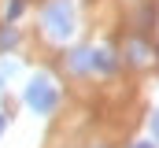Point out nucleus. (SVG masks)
<instances>
[{
  "label": "nucleus",
  "mask_w": 159,
  "mask_h": 148,
  "mask_svg": "<svg viewBox=\"0 0 159 148\" xmlns=\"http://www.w3.org/2000/svg\"><path fill=\"white\" fill-rule=\"evenodd\" d=\"M44 30L56 41H67L74 34V7H70V0H52L44 7Z\"/></svg>",
  "instance_id": "f257e3e1"
},
{
  "label": "nucleus",
  "mask_w": 159,
  "mask_h": 148,
  "mask_svg": "<svg viewBox=\"0 0 159 148\" xmlns=\"http://www.w3.org/2000/svg\"><path fill=\"white\" fill-rule=\"evenodd\" d=\"M56 100H59V93H56V85H52L44 74H37V78L26 85V104L37 111V115H48V111L56 108Z\"/></svg>",
  "instance_id": "f03ea898"
},
{
  "label": "nucleus",
  "mask_w": 159,
  "mask_h": 148,
  "mask_svg": "<svg viewBox=\"0 0 159 148\" xmlns=\"http://www.w3.org/2000/svg\"><path fill=\"white\" fill-rule=\"evenodd\" d=\"M89 67H93V52H85V48L70 52V71H89Z\"/></svg>",
  "instance_id": "7ed1b4c3"
},
{
  "label": "nucleus",
  "mask_w": 159,
  "mask_h": 148,
  "mask_svg": "<svg viewBox=\"0 0 159 148\" xmlns=\"http://www.w3.org/2000/svg\"><path fill=\"white\" fill-rule=\"evenodd\" d=\"M129 56H133V63H148V48H144V44H133Z\"/></svg>",
  "instance_id": "20e7f679"
},
{
  "label": "nucleus",
  "mask_w": 159,
  "mask_h": 148,
  "mask_svg": "<svg viewBox=\"0 0 159 148\" xmlns=\"http://www.w3.org/2000/svg\"><path fill=\"white\" fill-rule=\"evenodd\" d=\"M15 44V30H0V52Z\"/></svg>",
  "instance_id": "39448f33"
},
{
  "label": "nucleus",
  "mask_w": 159,
  "mask_h": 148,
  "mask_svg": "<svg viewBox=\"0 0 159 148\" xmlns=\"http://www.w3.org/2000/svg\"><path fill=\"white\" fill-rule=\"evenodd\" d=\"M15 71H19L15 63H4V67H0V89H4V81H7V78H11Z\"/></svg>",
  "instance_id": "423d86ee"
},
{
  "label": "nucleus",
  "mask_w": 159,
  "mask_h": 148,
  "mask_svg": "<svg viewBox=\"0 0 159 148\" xmlns=\"http://www.w3.org/2000/svg\"><path fill=\"white\" fill-rule=\"evenodd\" d=\"M19 11H22V0H11V4H7V19H15Z\"/></svg>",
  "instance_id": "0eeeda50"
},
{
  "label": "nucleus",
  "mask_w": 159,
  "mask_h": 148,
  "mask_svg": "<svg viewBox=\"0 0 159 148\" xmlns=\"http://www.w3.org/2000/svg\"><path fill=\"white\" fill-rule=\"evenodd\" d=\"M152 130H156V137H159V111L152 115Z\"/></svg>",
  "instance_id": "6e6552de"
},
{
  "label": "nucleus",
  "mask_w": 159,
  "mask_h": 148,
  "mask_svg": "<svg viewBox=\"0 0 159 148\" xmlns=\"http://www.w3.org/2000/svg\"><path fill=\"white\" fill-rule=\"evenodd\" d=\"M0 133H4V115H0Z\"/></svg>",
  "instance_id": "1a4fd4ad"
},
{
  "label": "nucleus",
  "mask_w": 159,
  "mask_h": 148,
  "mask_svg": "<svg viewBox=\"0 0 159 148\" xmlns=\"http://www.w3.org/2000/svg\"><path fill=\"white\" fill-rule=\"evenodd\" d=\"M133 148H152V145H133Z\"/></svg>",
  "instance_id": "9d476101"
}]
</instances>
